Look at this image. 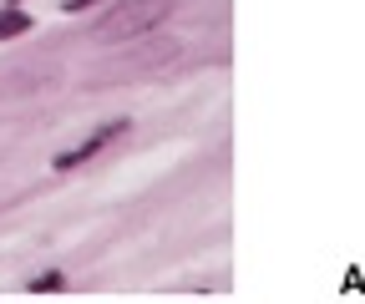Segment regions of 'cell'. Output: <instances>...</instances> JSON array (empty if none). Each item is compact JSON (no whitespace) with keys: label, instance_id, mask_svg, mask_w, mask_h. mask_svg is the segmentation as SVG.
Wrapping results in <instances>:
<instances>
[{"label":"cell","instance_id":"3957f363","mask_svg":"<svg viewBox=\"0 0 365 304\" xmlns=\"http://www.w3.org/2000/svg\"><path fill=\"white\" fill-rule=\"evenodd\" d=\"M21 31H31V16L26 11H0V41H11Z\"/></svg>","mask_w":365,"mask_h":304},{"label":"cell","instance_id":"6da1fadb","mask_svg":"<svg viewBox=\"0 0 365 304\" xmlns=\"http://www.w3.org/2000/svg\"><path fill=\"white\" fill-rule=\"evenodd\" d=\"M173 11H178V0H117V11H107L97 26H91V41H132V36H148Z\"/></svg>","mask_w":365,"mask_h":304},{"label":"cell","instance_id":"277c9868","mask_svg":"<svg viewBox=\"0 0 365 304\" xmlns=\"http://www.w3.org/2000/svg\"><path fill=\"white\" fill-rule=\"evenodd\" d=\"M56 289H66L61 274H41V279H31V294H56Z\"/></svg>","mask_w":365,"mask_h":304},{"label":"cell","instance_id":"7a4b0ae2","mask_svg":"<svg viewBox=\"0 0 365 304\" xmlns=\"http://www.w3.org/2000/svg\"><path fill=\"white\" fill-rule=\"evenodd\" d=\"M127 132V122H107V127H97V132H91L86 142H76V147H66L61 157H56V172H71V167H81V162H91L102 147H112L117 137Z\"/></svg>","mask_w":365,"mask_h":304},{"label":"cell","instance_id":"5b68a950","mask_svg":"<svg viewBox=\"0 0 365 304\" xmlns=\"http://www.w3.org/2000/svg\"><path fill=\"white\" fill-rule=\"evenodd\" d=\"M76 6H97V0H66V11H76Z\"/></svg>","mask_w":365,"mask_h":304}]
</instances>
